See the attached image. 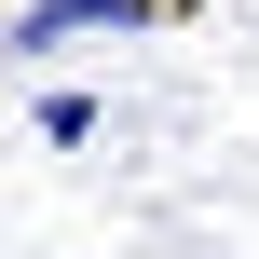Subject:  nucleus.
I'll list each match as a JSON object with an SVG mask.
<instances>
[{
	"mask_svg": "<svg viewBox=\"0 0 259 259\" xmlns=\"http://www.w3.org/2000/svg\"><path fill=\"white\" fill-rule=\"evenodd\" d=\"M123 27H164V0H27V14L0 27V55H14V68H55V55H82V41H123Z\"/></svg>",
	"mask_w": 259,
	"mask_h": 259,
	"instance_id": "nucleus-1",
	"label": "nucleus"
}]
</instances>
